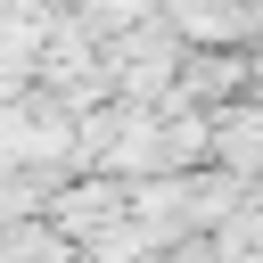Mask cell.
I'll return each instance as SVG.
<instances>
[{
	"instance_id": "6da1fadb",
	"label": "cell",
	"mask_w": 263,
	"mask_h": 263,
	"mask_svg": "<svg viewBox=\"0 0 263 263\" xmlns=\"http://www.w3.org/2000/svg\"><path fill=\"white\" fill-rule=\"evenodd\" d=\"M115 214H123V189H107V181H82V189H66V205L49 214V230H66V238H99Z\"/></svg>"
},
{
	"instance_id": "7a4b0ae2",
	"label": "cell",
	"mask_w": 263,
	"mask_h": 263,
	"mask_svg": "<svg viewBox=\"0 0 263 263\" xmlns=\"http://www.w3.org/2000/svg\"><path fill=\"white\" fill-rule=\"evenodd\" d=\"M0 263H66V230H49V222H8V230H0Z\"/></svg>"
}]
</instances>
